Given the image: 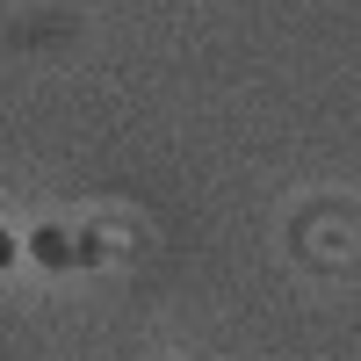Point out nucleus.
<instances>
[{
    "mask_svg": "<svg viewBox=\"0 0 361 361\" xmlns=\"http://www.w3.org/2000/svg\"><path fill=\"white\" fill-rule=\"evenodd\" d=\"M8 253H15V246H8V238H0V260H8Z\"/></svg>",
    "mask_w": 361,
    "mask_h": 361,
    "instance_id": "f257e3e1",
    "label": "nucleus"
}]
</instances>
